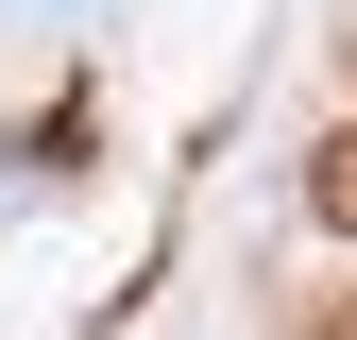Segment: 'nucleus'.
I'll list each match as a JSON object with an SVG mask.
<instances>
[{"instance_id":"1","label":"nucleus","mask_w":357,"mask_h":340,"mask_svg":"<svg viewBox=\"0 0 357 340\" xmlns=\"http://www.w3.org/2000/svg\"><path fill=\"white\" fill-rule=\"evenodd\" d=\"M306 204H324V222L357 238V137H324V170H306Z\"/></svg>"},{"instance_id":"2","label":"nucleus","mask_w":357,"mask_h":340,"mask_svg":"<svg viewBox=\"0 0 357 340\" xmlns=\"http://www.w3.org/2000/svg\"><path fill=\"white\" fill-rule=\"evenodd\" d=\"M306 340H357V289H340V307H306Z\"/></svg>"}]
</instances>
